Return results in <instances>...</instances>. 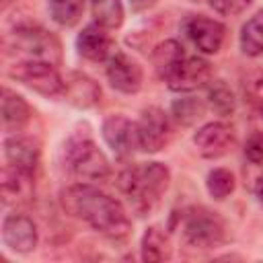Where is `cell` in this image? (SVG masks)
<instances>
[{
  "label": "cell",
  "instance_id": "7402d4cb",
  "mask_svg": "<svg viewBox=\"0 0 263 263\" xmlns=\"http://www.w3.org/2000/svg\"><path fill=\"white\" fill-rule=\"evenodd\" d=\"M90 12L95 21L107 29H115L123 23L121 0H90Z\"/></svg>",
  "mask_w": 263,
  "mask_h": 263
},
{
  "label": "cell",
  "instance_id": "ac0fdd59",
  "mask_svg": "<svg viewBox=\"0 0 263 263\" xmlns=\"http://www.w3.org/2000/svg\"><path fill=\"white\" fill-rule=\"evenodd\" d=\"M31 119L29 103L10 88H2V125L6 132H18Z\"/></svg>",
  "mask_w": 263,
  "mask_h": 263
},
{
  "label": "cell",
  "instance_id": "9c48e42d",
  "mask_svg": "<svg viewBox=\"0 0 263 263\" xmlns=\"http://www.w3.org/2000/svg\"><path fill=\"white\" fill-rule=\"evenodd\" d=\"M236 142L232 125L224 121H210L193 134V144L203 158H220L232 150Z\"/></svg>",
  "mask_w": 263,
  "mask_h": 263
},
{
  "label": "cell",
  "instance_id": "7a4b0ae2",
  "mask_svg": "<svg viewBox=\"0 0 263 263\" xmlns=\"http://www.w3.org/2000/svg\"><path fill=\"white\" fill-rule=\"evenodd\" d=\"M168 183L171 171L162 162L132 164L125 166L117 177L119 189L125 193L132 208L140 216H146L156 208L162 193L168 189Z\"/></svg>",
  "mask_w": 263,
  "mask_h": 263
},
{
  "label": "cell",
  "instance_id": "f546056e",
  "mask_svg": "<svg viewBox=\"0 0 263 263\" xmlns=\"http://www.w3.org/2000/svg\"><path fill=\"white\" fill-rule=\"evenodd\" d=\"M154 4H156V0H129V6H132V10H136V12H140V10H146V8L154 6Z\"/></svg>",
  "mask_w": 263,
  "mask_h": 263
},
{
  "label": "cell",
  "instance_id": "5bb4252c",
  "mask_svg": "<svg viewBox=\"0 0 263 263\" xmlns=\"http://www.w3.org/2000/svg\"><path fill=\"white\" fill-rule=\"evenodd\" d=\"M2 201L4 205H21L29 203L33 197V173H27L23 168H16L12 164H6L2 168Z\"/></svg>",
  "mask_w": 263,
  "mask_h": 263
},
{
  "label": "cell",
  "instance_id": "4dcf8cb0",
  "mask_svg": "<svg viewBox=\"0 0 263 263\" xmlns=\"http://www.w3.org/2000/svg\"><path fill=\"white\" fill-rule=\"evenodd\" d=\"M257 197H259V201H261V205H263V179H261L259 185H257Z\"/></svg>",
  "mask_w": 263,
  "mask_h": 263
},
{
  "label": "cell",
  "instance_id": "4fadbf2b",
  "mask_svg": "<svg viewBox=\"0 0 263 263\" xmlns=\"http://www.w3.org/2000/svg\"><path fill=\"white\" fill-rule=\"evenodd\" d=\"M103 138L107 146L117 156H127L134 150H140L138 144V127L123 115H111L103 123Z\"/></svg>",
  "mask_w": 263,
  "mask_h": 263
},
{
  "label": "cell",
  "instance_id": "ffe728a7",
  "mask_svg": "<svg viewBox=\"0 0 263 263\" xmlns=\"http://www.w3.org/2000/svg\"><path fill=\"white\" fill-rule=\"evenodd\" d=\"M240 49L242 53L257 58L263 53V10H257L240 29Z\"/></svg>",
  "mask_w": 263,
  "mask_h": 263
},
{
  "label": "cell",
  "instance_id": "3957f363",
  "mask_svg": "<svg viewBox=\"0 0 263 263\" xmlns=\"http://www.w3.org/2000/svg\"><path fill=\"white\" fill-rule=\"evenodd\" d=\"M6 49H14L16 55L25 60H43L51 64H60L62 45L58 37L37 25H18L10 35L4 37Z\"/></svg>",
  "mask_w": 263,
  "mask_h": 263
},
{
  "label": "cell",
  "instance_id": "7c38bea8",
  "mask_svg": "<svg viewBox=\"0 0 263 263\" xmlns=\"http://www.w3.org/2000/svg\"><path fill=\"white\" fill-rule=\"evenodd\" d=\"M185 33L199 51L216 53V51H220V47L224 43L226 29L220 21L208 18L203 14H193L185 23Z\"/></svg>",
  "mask_w": 263,
  "mask_h": 263
},
{
  "label": "cell",
  "instance_id": "484cf974",
  "mask_svg": "<svg viewBox=\"0 0 263 263\" xmlns=\"http://www.w3.org/2000/svg\"><path fill=\"white\" fill-rule=\"evenodd\" d=\"M183 55H185V51H183V45H181L179 41H175V39L162 41V43L154 49V53H152V62H154V68H156L158 76L162 78V74H164L177 60H181Z\"/></svg>",
  "mask_w": 263,
  "mask_h": 263
},
{
  "label": "cell",
  "instance_id": "8fae6325",
  "mask_svg": "<svg viewBox=\"0 0 263 263\" xmlns=\"http://www.w3.org/2000/svg\"><path fill=\"white\" fill-rule=\"evenodd\" d=\"M2 240L16 253H31L39 240L37 226L27 214H8L2 222Z\"/></svg>",
  "mask_w": 263,
  "mask_h": 263
},
{
  "label": "cell",
  "instance_id": "8992f818",
  "mask_svg": "<svg viewBox=\"0 0 263 263\" xmlns=\"http://www.w3.org/2000/svg\"><path fill=\"white\" fill-rule=\"evenodd\" d=\"M183 234L189 247L216 249L226 240V226L220 216L205 208H195L185 216Z\"/></svg>",
  "mask_w": 263,
  "mask_h": 263
},
{
  "label": "cell",
  "instance_id": "f1b7e54d",
  "mask_svg": "<svg viewBox=\"0 0 263 263\" xmlns=\"http://www.w3.org/2000/svg\"><path fill=\"white\" fill-rule=\"evenodd\" d=\"M208 2L220 14H240L251 4V0H208Z\"/></svg>",
  "mask_w": 263,
  "mask_h": 263
},
{
  "label": "cell",
  "instance_id": "d4e9b609",
  "mask_svg": "<svg viewBox=\"0 0 263 263\" xmlns=\"http://www.w3.org/2000/svg\"><path fill=\"white\" fill-rule=\"evenodd\" d=\"M205 113V103L201 99L195 97H181L173 103V115L179 123L183 125H191L197 119H201Z\"/></svg>",
  "mask_w": 263,
  "mask_h": 263
},
{
  "label": "cell",
  "instance_id": "5b68a950",
  "mask_svg": "<svg viewBox=\"0 0 263 263\" xmlns=\"http://www.w3.org/2000/svg\"><path fill=\"white\" fill-rule=\"evenodd\" d=\"M8 76L43 97H55L64 92V78L60 76L55 64L51 62L21 60L8 68Z\"/></svg>",
  "mask_w": 263,
  "mask_h": 263
},
{
  "label": "cell",
  "instance_id": "4316f807",
  "mask_svg": "<svg viewBox=\"0 0 263 263\" xmlns=\"http://www.w3.org/2000/svg\"><path fill=\"white\" fill-rule=\"evenodd\" d=\"M205 187H208V193L214 199H226L234 191L236 181H234V175L228 168H214V171L208 173Z\"/></svg>",
  "mask_w": 263,
  "mask_h": 263
},
{
  "label": "cell",
  "instance_id": "277c9868",
  "mask_svg": "<svg viewBox=\"0 0 263 263\" xmlns=\"http://www.w3.org/2000/svg\"><path fill=\"white\" fill-rule=\"evenodd\" d=\"M66 166L82 181H103L109 177V162L88 136H74L66 144Z\"/></svg>",
  "mask_w": 263,
  "mask_h": 263
},
{
  "label": "cell",
  "instance_id": "30bf717a",
  "mask_svg": "<svg viewBox=\"0 0 263 263\" xmlns=\"http://www.w3.org/2000/svg\"><path fill=\"white\" fill-rule=\"evenodd\" d=\"M107 80L115 90L123 95H134L142 88L144 74L136 60H132L123 51H115L107 60Z\"/></svg>",
  "mask_w": 263,
  "mask_h": 263
},
{
  "label": "cell",
  "instance_id": "e0dca14e",
  "mask_svg": "<svg viewBox=\"0 0 263 263\" xmlns=\"http://www.w3.org/2000/svg\"><path fill=\"white\" fill-rule=\"evenodd\" d=\"M4 156L8 164L23 168L27 173H35L39 162V146L25 136H12L4 140Z\"/></svg>",
  "mask_w": 263,
  "mask_h": 263
},
{
  "label": "cell",
  "instance_id": "2e32d148",
  "mask_svg": "<svg viewBox=\"0 0 263 263\" xmlns=\"http://www.w3.org/2000/svg\"><path fill=\"white\" fill-rule=\"evenodd\" d=\"M62 95L74 107L88 109V107H95L101 101V86L92 78H88L86 74L72 72L64 80V92Z\"/></svg>",
  "mask_w": 263,
  "mask_h": 263
},
{
  "label": "cell",
  "instance_id": "ba28073f",
  "mask_svg": "<svg viewBox=\"0 0 263 263\" xmlns=\"http://www.w3.org/2000/svg\"><path fill=\"white\" fill-rule=\"evenodd\" d=\"M138 144L144 152H158L171 140V123L162 109L148 107L142 111L138 123Z\"/></svg>",
  "mask_w": 263,
  "mask_h": 263
},
{
  "label": "cell",
  "instance_id": "6da1fadb",
  "mask_svg": "<svg viewBox=\"0 0 263 263\" xmlns=\"http://www.w3.org/2000/svg\"><path fill=\"white\" fill-rule=\"evenodd\" d=\"M60 205L66 214L86 222L92 230L111 238H123L132 228V222L121 201L86 183L62 189Z\"/></svg>",
  "mask_w": 263,
  "mask_h": 263
},
{
  "label": "cell",
  "instance_id": "9a60e30c",
  "mask_svg": "<svg viewBox=\"0 0 263 263\" xmlns=\"http://www.w3.org/2000/svg\"><path fill=\"white\" fill-rule=\"evenodd\" d=\"M76 49L82 58L90 60V62H105L111 58V49H113V41L107 33V27L92 23L86 25L78 37H76Z\"/></svg>",
  "mask_w": 263,
  "mask_h": 263
},
{
  "label": "cell",
  "instance_id": "83f0119b",
  "mask_svg": "<svg viewBox=\"0 0 263 263\" xmlns=\"http://www.w3.org/2000/svg\"><path fill=\"white\" fill-rule=\"evenodd\" d=\"M245 156L251 164H263V132H255L249 136L245 144Z\"/></svg>",
  "mask_w": 263,
  "mask_h": 263
},
{
  "label": "cell",
  "instance_id": "d6986e66",
  "mask_svg": "<svg viewBox=\"0 0 263 263\" xmlns=\"http://www.w3.org/2000/svg\"><path fill=\"white\" fill-rule=\"evenodd\" d=\"M171 255L173 247L168 236L158 226H150L142 236V259L146 263H158L171 259Z\"/></svg>",
  "mask_w": 263,
  "mask_h": 263
},
{
  "label": "cell",
  "instance_id": "1f68e13d",
  "mask_svg": "<svg viewBox=\"0 0 263 263\" xmlns=\"http://www.w3.org/2000/svg\"><path fill=\"white\" fill-rule=\"evenodd\" d=\"M191 2H199V0H191Z\"/></svg>",
  "mask_w": 263,
  "mask_h": 263
},
{
  "label": "cell",
  "instance_id": "603a6c76",
  "mask_svg": "<svg viewBox=\"0 0 263 263\" xmlns=\"http://www.w3.org/2000/svg\"><path fill=\"white\" fill-rule=\"evenodd\" d=\"M84 12V0H49V14L62 27H74Z\"/></svg>",
  "mask_w": 263,
  "mask_h": 263
},
{
  "label": "cell",
  "instance_id": "cb8c5ba5",
  "mask_svg": "<svg viewBox=\"0 0 263 263\" xmlns=\"http://www.w3.org/2000/svg\"><path fill=\"white\" fill-rule=\"evenodd\" d=\"M242 95L247 103L257 111L263 113V68H253L242 76Z\"/></svg>",
  "mask_w": 263,
  "mask_h": 263
},
{
  "label": "cell",
  "instance_id": "52a82bcc",
  "mask_svg": "<svg viewBox=\"0 0 263 263\" xmlns=\"http://www.w3.org/2000/svg\"><path fill=\"white\" fill-rule=\"evenodd\" d=\"M210 78H212L210 62H205L199 55H183L162 74V80L168 84V88L177 92L197 90L205 86Z\"/></svg>",
  "mask_w": 263,
  "mask_h": 263
},
{
  "label": "cell",
  "instance_id": "44dd1931",
  "mask_svg": "<svg viewBox=\"0 0 263 263\" xmlns=\"http://www.w3.org/2000/svg\"><path fill=\"white\" fill-rule=\"evenodd\" d=\"M208 105H210L212 111H216L218 115L226 117V115L234 113L236 99H234L232 90L226 86V82L212 80V82H208Z\"/></svg>",
  "mask_w": 263,
  "mask_h": 263
}]
</instances>
